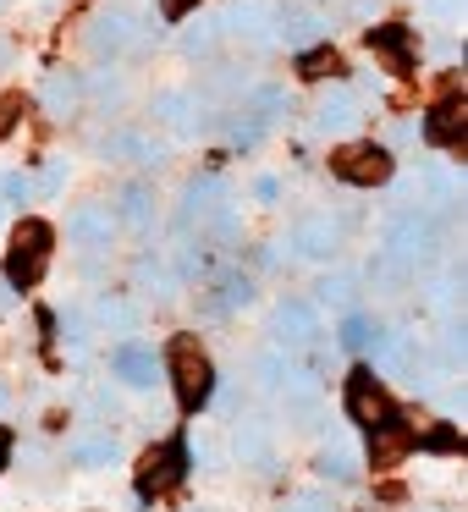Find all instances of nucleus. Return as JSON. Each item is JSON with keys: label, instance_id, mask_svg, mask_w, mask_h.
I'll return each instance as SVG.
<instances>
[{"label": "nucleus", "instance_id": "1", "mask_svg": "<svg viewBox=\"0 0 468 512\" xmlns=\"http://www.w3.org/2000/svg\"><path fill=\"white\" fill-rule=\"evenodd\" d=\"M160 364H166V380H171V391H177L182 413H199L215 402V364L199 347V336H177Z\"/></svg>", "mask_w": 468, "mask_h": 512}, {"label": "nucleus", "instance_id": "2", "mask_svg": "<svg viewBox=\"0 0 468 512\" xmlns=\"http://www.w3.org/2000/svg\"><path fill=\"white\" fill-rule=\"evenodd\" d=\"M380 254L391 259L397 270H424L441 259V226H435V215H419V210H402L397 221L386 226V248Z\"/></svg>", "mask_w": 468, "mask_h": 512}, {"label": "nucleus", "instance_id": "3", "mask_svg": "<svg viewBox=\"0 0 468 512\" xmlns=\"http://www.w3.org/2000/svg\"><path fill=\"white\" fill-rule=\"evenodd\" d=\"M50 243H56V232H50L45 221H17V232H12V248H6V287L12 292H28V287H39L45 281V270H50Z\"/></svg>", "mask_w": 468, "mask_h": 512}, {"label": "nucleus", "instance_id": "4", "mask_svg": "<svg viewBox=\"0 0 468 512\" xmlns=\"http://www.w3.org/2000/svg\"><path fill=\"white\" fill-rule=\"evenodd\" d=\"M182 474H188V435H171V441L149 446V452L138 457L133 490H138L144 501H155V496H166V490H177Z\"/></svg>", "mask_w": 468, "mask_h": 512}, {"label": "nucleus", "instance_id": "5", "mask_svg": "<svg viewBox=\"0 0 468 512\" xmlns=\"http://www.w3.org/2000/svg\"><path fill=\"white\" fill-rule=\"evenodd\" d=\"M331 177L347 188H386L397 177V155L386 144H342L331 155Z\"/></svg>", "mask_w": 468, "mask_h": 512}, {"label": "nucleus", "instance_id": "6", "mask_svg": "<svg viewBox=\"0 0 468 512\" xmlns=\"http://www.w3.org/2000/svg\"><path fill=\"white\" fill-rule=\"evenodd\" d=\"M281 116H287V94H281V89H243V100H237L226 133H232L237 149H254L259 138L281 122Z\"/></svg>", "mask_w": 468, "mask_h": 512}, {"label": "nucleus", "instance_id": "7", "mask_svg": "<svg viewBox=\"0 0 468 512\" xmlns=\"http://www.w3.org/2000/svg\"><path fill=\"white\" fill-rule=\"evenodd\" d=\"M149 45V28L138 23L133 6H105L100 17L89 23V50L94 56H127V50Z\"/></svg>", "mask_w": 468, "mask_h": 512}, {"label": "nucleus", "instance_id": "8", "mask_svg": "<svg viewBox=\"0 0 468 512\" xmlns=\"http://www.w3.org/2000/svg\"><path fill=\"white\" fill-rule=\"evenodd\" d=\"M347 419L353 424H364V430H375V424H386L391 419V397H386V386H380V375L369 364H358L353 375H347Z\"/></svg>", "mask_w": 468, "mask_h": 512}, {"label": "nucleus", "instance_id": "9", "mask_svg": "<svg viewBox=\"0 0 468 512\" xmlns=\"http://www.w3.org/2000/svg\"><path fill=\"white\" fill-rule=\"evenodd\" d=\"M116 232H122V221H116L111 204H78L67 215V243L83 248V254H105L116 243Z\"/></svg>", "mask_w": 468, "mask_h": 512}, {"label": "nucleus", "instance_id": "10", "mask_svg": "<svg viewBox=\"0 0 468 512\" xmlns=\"http://www.w3.org/2000/svg\"><path fill=\"white\" fill-rule=\"evenodd\" d=\"M221 34L248 50H270L276 45V12H270L265 0H237L232 12L221 17Z\"/></svg>", "mask_w": 468, "mask_h": 512}, {"label": "nucleus", "instance_id": "11", "mask_svg": "<svg viewBox=\"0 0 468 512\" xmlns=\"http://www.w3.org/2000/svg\"><path fill=\"white\" fill-rule=\"evenodd\" d=\"M111 375L122 380L127 391H155L160 380H166V364H160V353L149 342H133V336H127L111 353Z\"/></svg>", "mask_w": 468, "mask_h": 512}, {"label": "nucleus", "instance_id": "12", "mask_svg": "<svg viewBox=\"0 0 468 512\" xmlns=\"http://www.w3.org/2000/svg\"><path fill=\"white\" fill-rule=\"evenodd\" d=\"M347 243V226L336 221V215H303L298 226H292V248H298V259H320V265H331L336 254H342Z\"/></svg>", "mask_w": 468, "mask_h": 512}, {"label": "nucleus", "instance_id": "13", "mask_svg": "<svg viewBox=\"0 0 468 512\" xmlns=\"http://www.w3.org/2000/svg\"><path fill=\"white\" fill-rule=\"evenodd\" d=\"M325 34H331V17L314 12V6L287 0V6L276 12V39H281L287 50H314V45H325Z\"/></svg>", "mask_w": 468, "mask_h": 512}, {"label": "nucleus", "instance_id": "14", "mask_svg": "<svg viewBox=\"0 0 468 512\" xmlns=\"http://www.w3.org/2000/svg\"><path fill=\"white\" fill-rule=\"evenodd\" d=\"M232 457L243 468H254V474H270V468H276V435H270V424L254 419V413H243V419L232 424Z\"/></svg>", "mask_w": 468, "mask_h": 512}, {"label": "nucleus", "instance_id": "15", "mask_svg": "<svg viewBox=\"0 0 468 512\" xmlns=\"http://www.w3.org/2000/svg\"><path fill=\"white\" fill-rule=\"evenodd\" d=\"M270 331H276L281 347H314L320 342V314L303 298H281L276 314H270Z\"/></svg>", "mask_w": 468, "mask_h": 512}, {"label": "nucleus", "instance_id": "16", "mask_svg": "<svg viewBox=\"0 0 468 512\" xmlns=\"http://www.w3.org/2000/svg\"><path fill=\"white\" fill-rule=\"evenodd\" d=\"M364 122V105H358V94L353 89H325L320 100H314V133H325V138H336V133H353V127Z\"/></svg>", "mask_w": 468, "mask_h": 512}, {"label": "nucleus", "instance_id": "17", "mask_svg": "<svg viewBox=\"0 0 468 512\" xmlns=\"http://www.w3.org/2000/svg\"><path fill=\"white\" fill-rule=\"evenodd\" d=\"M226 204V182L221 177H193L188 188H182V210H177V226L182 232H193V226H210V215Z\"/></svg>", "mask_w": 468, "mask_h": 512}, {"label": "nucleus", "instance_id": "18", "mask_svg": "<svg viewBox=\"0 0 468 512\" xmlns=\"http://www.w3.org/2000/svg\"><path fill=\"white\" fill-rule=\"evenodd\" d=\"M364 45L375 50V56L386 61L391 72H402V78H408L413 61H419V50H413V28H408V23H380V28H369Z\"/></svg>", "mask_w": 468, "mask_h": 512}, {"label": "nucleus", "instance_id": "19", "mask_svg": "<svg viewBox=\"0 0 468 512\" xmlns=\"http://www.w3.org/2000/svg\"><path fill=\"white\" fill-rule=\"evenodd\" d=\"M39 105H45V116H56V122L78 116V105H83V72H72V67H50V72H45V83H39Z\"/></svg>", "mask_w": 468, "mask_h": 512}, {"label": "nucleus", "instance_id": "20", "mask_svg": "<svg viewBox=\"0 0 468 512\" xmlns=\"http://www.w3.org/2000/svg\"><path fill=\"white\" fill-rule=\"evenodd\" d=\"M424 138L441 144V149H463L468 122H463V94H457V89H446L441 100H435V111L424 116Z\"/></svg>", "mask_w": 468, "mask_h": 512}, {"label": "nucleus", "instance_id": "21", "mask_svg": "<svg viewBox=\"0 0 468 512\" xmlns=\"http://www.w3.org/2000/svg\"><path fill=\"white\" fill-rule=\"evenodd\" d=\"M413 435L419 430H408L397 413H391L386 424H375V430H369V457H375V468H397L402 457L413 452Z\"/></svg>", "mask_w": 468, "mask_h": 512}, {"label": "nucleus", "instance_id": "22", "mask_svg": "<svg viewBox=\"0 0 468 512\" xmlns=\"http://www.w3.org/2000/svg\"><path fill=\"white\" fill-rule=\"evenodd\" d=\"M89 320L100 325L105 336H133L144 314H138V303L122 298V292H100V298H94V309H89Z\"/></svg>", "mask_w": 468, "mask_h": 512}, {"label": "nucleus", "instance_id": "23", "mask_svg": "<svg viewBox=\"0 0 468 512\" xmlns=\"http://www.w3.org/2000/svg\"><path fill=\"white\" fill-rule=\"evenodd\" d=\"M67 463L72 468H89V474H100V468L116 463V435L111 430H83L67 441Z\"/></svg>", "mask_w": 468, "mask_h": 512}, {"label": "nucleus", "instance_id": "24", "mask_svg": "<svg viewBox=\"0 0 468 512\" xmlns=\"http://www.w3.org/2000/svg\"><path fill=\"white\" fill-rule=\"evenodd\" d=\"M133 287L144 292V298H155V303H166V298H177V287H182V276L177 270L166 265V259L160 254H144L133 265Z\"/></svg>", "mask_w": 468, "mask_h": 512}, {"label": "nucleus", "instance_id": "25", "mask_svg": "<svg viewBox=\"0 0 468 512\" xmlns=\"http://www.w3.org/2000/svg\"><path fill=\"white\" fill-rule=\"evenodd\" d=\"M155 116H166L177 133H199L210 116H204V100H193L188 89H171V94H155Z\"/></svg>", "mask_w": 468, "mask_h": 512}, {"label": "nucleus", "instance_id": "26", "mask_svg": "<svg viewBox=\"0 0 468 512\" xmlns=\"http://www.w3.org/2000/svg\"><path fill=\"white\" fill-rule=\"evenodd\" d=\"M116 204H122V210H116V221H127V226H138V232H149V221H155V193H149L144 182H127Z\"/></svg>", "mask_w": 468, "mask_h": 512}, {"label": "nucleus", "instance_id": "27", "mask_svg": "<svg viewBox=\"0 0 468 512\" xmlns=\"http://www.w3.org/2000/svg\"><path fill=\"white\" fill-rule=\"evenodd\" d=\"M314 474L331 479V485H353V479H358V457L347 452L342 441H336V446H325V452L314 457Z\"/></svg>", "mask_w": 468, "mask_h": 512}, {"label": "nucleus", "instance_id": "28", "mask_svg": "<svg viewBox=\"0 0 468 512\" xmlns=\"http://www.w3.org/2000/svg\"><path fill=\"white\" fill-rule=\"evenodd\" d=\"M314 292H320V303H325V309L353 314V303H358V276H347V270H331V276H325Z\"/></svg>", "mask_w": 468, "mask_h": 512}, {"label": "nucleus", "instance_id": "29", "mask_svg": "<svg viewBox=\"0 0 468 512\" xmlns=\"http://www.w3.org/2000/svg\"><path fill=\"white\" fill-rule=\"evenodd\" d=\"M424 188H430V204H441V210L463 199V177L452 166H424Z\"/></svg>", "mask_w": 468, "mask_h": 512}, {"label": "nucleus", "instance_id": "30", "mask_svg": "<svg viewBox=\"0 0 468 512\" xmlns=\"http://www.w3.org/2000/svg\"><path fill=\"white\" fill-rule=\"evenodd\" d=\"M336 72H342V56H336L331 45L298 50V78H309V83H325V78H336Z\"/></svg>", "mask_w": 468, "mask_h": 512}, {"label": "nucleus", "instance_id": "31", "mask_svg": "<svg viewBox=\"0 0 468 512\" xmlns=\"http://www.w3.org/2000/svg\"><path fill=\"white\" fill-rule=\"evenodd\" d=\"M457 292H463V276H457V270H446V276L435 281L430 292H424V303H430V309L441 314L446 325H457Z\"/></svg>", "mask_w": 468, "mask_h": 512}, {"label": "nucleus", "instance_id": "32", "mask_svg": "<svg viewBox=\"0 0 468 512\" xmlns=\"http://www.w3.org/2000/svg\"><path fill=\"white\" fill-rule=\"evenodd\" d=\"M287 369H292V358L281 353V347H270V353H259V358H254V375H259V386H265V391H281Z\"/></svg>", "mask_w": 468, "mask_h": 512}, {"label": "nucleus", "instance_id": "33", "mask_svg": "<svg viewBox=\"0 0 468 512\" xmlns=\"http://www.w3.org/2000/svg\"><path fill=\"white\" fill-rule=\"evenodd\" d=\"M375 336H380V325L369 320V314H347V320H342V336H336V342H342L347 353H358V347H369Z\"/></svg>", "mask_w": 468, "mask_h": 512}, {"label": "nucleus", "instance_id": "34", "mask_svg": "<svg viewBox=\"0 0 468 512\" xmlns=\"http://www.w3.org/2000/svg\"><path fill=\"white\" fill-rule=\"evenodd\" d=\"M67 177H72L67 160H45V171L34 177V199H50V193H61V188H67Z\"/></svg>", "mask_w": 468, "mask_h": 512}, {"label": "nucleus", "instance_id": "35", "mask_svg": "<svg viewBox=\"0 0 468 512\" xmlns=\"http://www.w3.org/2000/svg\"><path fill=\"white\" fill-rule=\"evenodd\" d=\"M215 39H221V23H199V28H188V34H182V50L199 61V56H210V50H215Z\"/></svg>", "mask_w": 468, "mask_h": 512}, {"label": "nucleus", "instance_id": "36", "mask_svg": "<svg viewBox=\"0 0 468 512\" xmlns=\"http://www.w3.org/2000/svg\"><path fill=\"white\" fill-rule=\"evenodd\" d=\"M215 303H221V309H248V303H254V281H248V276H226Z\"/></svg>", "mask_w": 468, "mask_h": 512}, {"label": "nucleus", "instance_id": "37", "mask_svg": "<svg viewBox=\"0 0 468 512\" xmlns=\"http://www.w3.org/2000/svg\"><path fill=\"white\" fill-rule=\"evenodd\" d=\"M413 446H424V452H457V424H435V430H424V435H413Z\"/></svg>", "mask_w": 468, "mask_h": 512}, {"label": "nucleus", "instance_id": "38", "mask_svg": "<svg viewBox=\"0 0 468 512\" xmlns=\"http://www.w3.org/2000/svg\"><path fill=\"white\" fill-rule=\"evenodd\" d=\"M23 111H28V94H0V138H12L17 133V122H23Z\"/></svg>", "mask_w": 468, "mask_h": 512}, {"label": "nucleus", "instance_id": "39", "mask_svg": "<svg viewBox=\"0 0 468 512\" xmlns=\"http://www.w3.org/2000/svg\"><path fill=\"white\" fill-rule=\"evenodd\" d=\"M61 336H67L72 353H83V347H89V314L67 309V314H61Z\"/></svg>", "mask_w": 468, "mask_h": 512}, {"label": "nucleus", "instance_id": "40", "mask_svg": "<svg viewBox=\"0 0 468 512\" xmlns=\"http://www.w3.org/2000/svg\"><path fill=\"white\" fill-rule=\"evenodd\" d=\"M281 512H336V507H331L325 490H298V496H287V507H281Z\"/></svg>", "mask_w": 468, "mask_h": 512}, {"label": "nucleus", "instance_id": "41", "mask_svg": "<svg viewBox=\"0 0 468 512\" xmlns=\"http://www.w3.org/2000/svg\"><path fill=\"white\" fill-rule=\"evenodd\" d=\"M0 199L28 204V199H34V177H23V171H12V177H0Z\"/></svg>", "mask_w": 468, "mask_h": 512}, {"label": "nucleus", "instance_id": "42", "mask_svg": "<svg viewBox=\"0 0 468 512\" xmlns=\"http://www.w3.org/2000/svg\"><path fill=\"white\" fill-rule=\"evenodd\" d=\"M94 94H100L105 105H122V78H111V72H105V78H94Z\"/></svg>", "mask_w": 468, "mask_h": 512}, {"label": "nucleus", "instance_id": "43", "mask_svg": "<svg viewBox=\"0 0 468 512\" xmlns=\"http://www.w3.org/2000/svg\"><path fill=\"white\" fill-rule=\"evenodd\" d=\"M193 6H199V0H160V17H166V23H182Z\"/></svg>", "mask_w": 468, "mask_h": 512}, {"label": "nucleus", "instance_id": "44", "mask_svg": "<svg viewBox=\"0 0 468 512\" xmlns=\"http://www.w3.org/2000/svg\"><path fill=\"white\" fill-rule=\"evenodd\" d=\"M424 12L430 17H457L463 12V0H424Z\"/></svg>", "mask_w": 468, "mask_h": 512}, {"label": "nucleus", "instance_id": "45", "mask_svg": "<svg viewBox=\"0 0 468 512\" xmlns=\"http://www.w3.org/2000/svg\"><path fill=\"white\" fill-rule=\"evenodd\" d=\"M12 452H17V435L0 430V468H12Z\"/></svg>", "mask_w": 468, "mask_h": 512}, {"label": "nucleus", "instance_id": "46", "mask_svg": "<svg viewBox=\"0 0 468 512\" xmlns=\"http://www.w3.org/2000/svg\"><path fill=\"white\" fill-rule=\"evenodd\" d=\"M12 408V386H6V380H0V413Z\"/></svg>", "mask_w": 468, "mask_h": 512}, {"label": "nucleus", "instance_id": "47", "mask_svg": "<svg viewBox=\"0 0 468 512\" xmlns=\"http://www.w3.org/2000/svg\"><path fill=\"white\" fill-rule=\"evenodd\" d=\"M6 61H12V50H6V45H0V67H6Z\"/></svg>", "mask_w": 468, "mask_h": 512}, {"label": "nucleus", "instance_id": "48", "mask_svg": "<svg viewBox=\"0 0 468 512\" xmlns=\"http://www.w3.org/2000/svg\"><path fill=\"white\" fill-rule=\"evenodd\" d=\"M6 6H12V0H0V12H6Z\"/></svg>", "mask_w": 468, "mask_h": 512}]
</instances>
